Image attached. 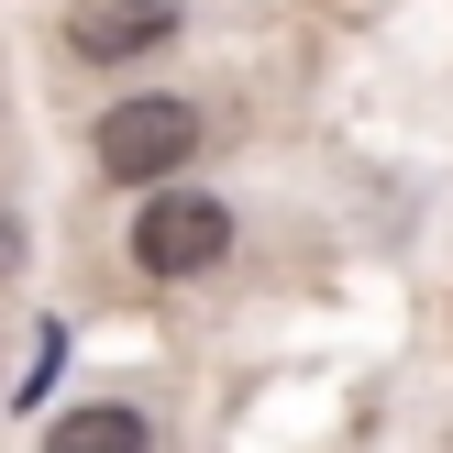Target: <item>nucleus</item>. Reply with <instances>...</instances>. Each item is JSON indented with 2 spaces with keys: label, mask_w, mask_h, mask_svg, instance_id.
<instances>
[{
  "label": "nucleus",
  "mask_w": 453,
  "mask_h": 453,
  "mask_svg": "<svg viewBox=\"0 0 453 453\" xmlns=\"http://www.w3.org/2000/svg\"><path fill=\"white\" fill-rule=\"evenodd\" d=\"M88 155H100V177H122V188H155V177H177V166L199 155V111L177 100V88L111 100L100 133H88Z\"/></svg>",
  "instance_id": "1"
},
{
  "label": "nucleus",
  "mask_w": 453,
  "mask_h": 453,
  "mask_svg": "<svg viewBox=\"0 0 453 453\" xmlns=\"http://www.w3.org/2000/svg\"><path fill=\"white\" fill-rule=\"evenodd\" d=\"M122 243H133V265H144L155 288H177V277H211V265L233 255V211H221L211 188H155Z\"/></svg>",
  "instance_id": "2"
},
{
  "label": "nucleus",
  "mask_w": 453,
  "mask_h": 453,
  "mask_svg": "<svg viewBox=\"0 0 453 453\" xmlns=\"http://www.w3.org/2000/svg\"><path fill=\"white\" fill-rule=\"evenodd\" d=\"M166 34H177V0H66V44L88 66H122L144 44H166Z\"/></svg>",
  "instance_id": "3"
},
{
  "label": "nucleus",
  "mask_w": 453,
  "mask_h": 453,
  "mask_svg": "<svg viewBox=\"0 0 453 453\" xmlns=\"http://www.w3.org/2000/svg\"><path fill=\"white\" fill-rule=\"evenodd\" d=\"M44 453H155V420L133 410V398H88V410H66Z\"/></svg>",
  "instance_id": "4"
},
{
  "label": "nucleus",
  "mask_w": 453,
  "mask_h": 453,
  "mask_svg": "<svg viewBox=\"0 0 453 453\" xmlns=\"http://www.w3.org/2000/svg\"><path fill=\"white\" fill-rule=\"evenodd\" d=\"M12 265H22V221L0 211V277H12Z\"/></svg>",
  "instance_id": "5"
}]
</instances>
